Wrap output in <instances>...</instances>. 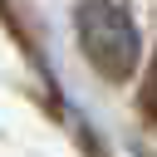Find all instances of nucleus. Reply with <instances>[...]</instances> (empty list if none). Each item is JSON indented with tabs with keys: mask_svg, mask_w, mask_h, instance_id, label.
Segmentation results:
<instances>
[{
	"mask_svg": "<svg viewBox=\"0 0 157 157\" xmlns=\"http://www.w3.org/2000/svg\"><path fill=\"white\" fill-rule=\"evenodd\" d=\"M74 25H78V49L88 54V64L108 83H123L137 69V25H132L128 5H118V0H78Z\"/></svg>",
	"mask_w": 157,
	"mask_h": 157,
	"instance_id": "nucleus-1",
	"label": "nucleus"
},
{
	"mask_svg": "<svg viewBox=\"0 0 157 157\" xmlns=\"http://www.w3.org/2000/svg\"><path fill=\"white\" fill-rule=\"evenodd\" d=\"M142 118H147V128H157V54H152V69L142 78Z\"/></svg>",
	"mask_w": 157,
	"mask_h": 157,
	"instance_id": "nucleus-2",
	"label": "nucleus"
}]
</instances>
